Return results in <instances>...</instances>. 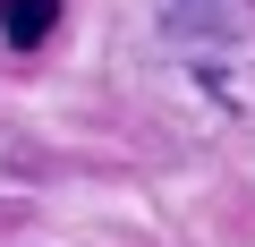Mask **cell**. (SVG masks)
<instances>
[{
    "label": "cell",
    "instance_id": "6da1fadb",
    "mask_svg": "<svg viewBox=\"0 0 255 247\" xmlns=\"http://www.w3.org/2000/svg\"><path fill=\"white\" fill-rule=\"evenodd\" d=\"M60 26V0H0V43L9 51H43Z\"/></svg>",
    "mask_w": 255,
    "mask_h": 247
}]
</instances>
